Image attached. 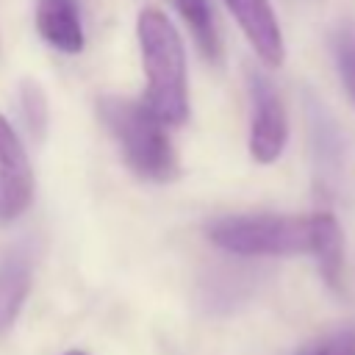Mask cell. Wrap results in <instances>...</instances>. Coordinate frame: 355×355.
I'll use <instances>...</instances> for the list:
<instances>
[{"mask_svg":"<svg viewBox=\"0 0 355 355\" xmlns=\"http://www.w3.org/2000/svg\"><path fill=\"white\" fill-rule=\"evenodd\" d=\"M136 42L144 69V105L169 128L189 116L186 47L175 22L158 8H141L136 17Z\"/></svg>","mask_w":355,"mask_h":355,"instance_id":"6da1fadb","label":"cell"},{"mask_svg":"<svg viewBox=\"0 0 355 355\" xmlns=\"http://www.w3.org/2000/svg\"><path fill=\"white\" fill-rule=\"evenodd\" d=\"M97 116L133 175L153 183H166L178 175V153L166 125L141 100L105 94L97 100Z\"/></svg>","mask_w":355,"mask_h":355,"instance_id":"7a4b0ae2","label":"cell"},{"mask_svg":"<svg viewBox=\"0 0 355 355\" xmlns=\"http://www.w3.org/2000/svg\"><path fill=\"white\" fill-rule=\"evenodd\" d=\"M316 214H233L205 225V236L233 255H311Z\"/></svg>","mask_w":355,"mask_h":355,"instance_id":"3957f363","label":"cell"},{"mask_svg":"<svg viewBox=\"0 0 355 355\" xmlns=\"http://www.w3.org/2000/svg\"><path fill=\"white\" fill-rule=\"evenodd\" d=\"M247 89H250V136L247 150L255 164H275L288 144V114L283 97L277 94L275 83L258 72L247 69Z\"/></svg>","mask_w":355,"mask_h":355,"instance_id":"277c9868","label":"cell"},{"mask_svg":"<svg viewBox=\"0 0 355 355\" xmlns=\"http://www.w3.org/2000/svg\"><path fill=\"white\" fill-rule=\"evenodd\" d=\"M33 200V169L19 133L0 111V222L19 219Z\"/></svg>","mask_w":355,"mask_h":355,"instance_id":"5b68a950","label":"cell"},{"mask_svg":"<svg viewBox=\"0 0 355 355\" xmlns=\"http://www.w3.org/2000/svg\"><path fill=\"white\" fill-rule=\"evenodd\" d=\"M258 61L269 69H280L286 61V39L277 14L269 0H222Z\"/></svg>","mask_w":355,"mask_h":355,"instance_id":"8992f818","label":"cell"},{"mask_svg":"<svg viewBox=\"0 0 355 355\" xmlns=\"http://www.w3.org/2000/svg\"><path fill=\"white\" fill-rule=\"evenodd\" d=\"M33 22L39 36L58 53L75 55L86 47V31L78 0H36Z\"/></svg>","mask_w":355,"mask_h":355,"instance_id":"52a82bcc","label":"cell"},{"mask_svg":"<svg viewBox=\"0 0 355 355\" xmlns=\"http://www.w3.org/2000/svg\"><path fill=\"white\" fill-rule=\"evenodd\" d=\"M33 283V258L31 250L17 244L0 252V336L19 316L28 291Z\"/></svg>","mask_w":355,"mask_h":355,"instance_id":"ba28073f","label":"cell"},{"mask_svg":"<svg viewBox=\"0 0 355 355\" xmlns=\"http://www.w3.org/2000/svg\"><path fill=\"white\" fill-rule=\"evenodd\" d=\"M313 214H316V230H313L311 258L316 261L324 283L336 288L344 266V233L338 227V219L330 211H313Z\"/></svg>","mask_w":355,"mask_h":355,"instance_id":"9c48e42d","label":"cell"},{"mask_svg":"<svg viewBox=\"0 0 355 355\" xmlns=\"http://www.w3.org/2000/svg\"><path fill=\"white\" fill-rule=\"evenodd\" d=\"M178 14L183 17V22L189 25L200 53L208 61H219L222 58V39H219V28H216V17L211 8V0H172Z\"/></svg>","mask_w":355,"mask_h":355,"instance_id":"30bf717a","label":"cell"},{"mask_svg":"<svg viewBox=\"0 0 355 355\" xmlns=\"http://www.w3.org/2000/svg\"><path fill=\"white\" fill-rule=\"evenodd\" d=\"M19 111H22V122H25L28 133L36 139H44L47 122H50V105H47L44 89L36 80L19 83Z\"/></svg>","mask_w":355,"mask_h":355,"instance_id":"8fae6325","label":"cell"},{"mask_svg":"<svg viewBox=\"0 0 355 355\" xmlns=\"http://www.w3.org/2000/svg\"><path fill=\"white\" fill-rule=\"evenodd\" d=\"M330 50H333L336 72H338L349 100L355 103V28L352 25H338L330 36Z\"/></svg>","mask_w":355,"mask_h":355,"instance_id":"7c38bea8","label":"cell"},{"mask_svg":"<svg viewBox=\"0 0 355 355\" xmlns=\"http://www.w3.org/2000/svg\"><path fill=\"white\" fill-rule=\"evenodd\" d=\"M297 355H330V352H327V341L322 338V341H313V344H305V347H302V349H300Z\"/></svg>","mask_w":355,"mask_h":355,"instance_id":"4fadbf2b","label":"cell"},{"mask_svg":"<svg viewBox=\"0 0 355 355\" xmlns=\"http://www.w3.org/2000/svg\"><path fill=\"white\" fill-rule=\"evenodd\" d=\"M64 355H86V352H80V349H69V352H64Z\"/></svg>","mask_w":355,"mask_h":355,"instance_id":"5bb4252c","label":"cell"}]
</instances>
